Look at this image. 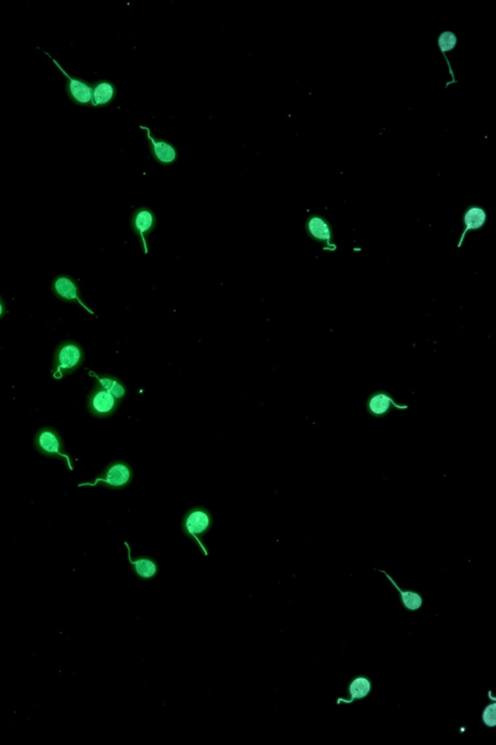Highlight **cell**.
I'll return each mask as SVG.
<instances>
[{"label": "cell", "mask_w": 496, "mask_h": 745, "mask_svg": "<svg viewBox=\"0 0 496 745\" xmlns=\"http://www.w3.org/2000/svg\"><path fill=\"white\" fill-rule=\"evenodd\" d=\"M306 230L311 239L324 244L323 250L337 251V244L332 243V229L327 218L320 215L309 216L306 220Z\"/></svg>", "instance_id": "52a82bcc"}, {"label": "cell", "mask_w": 496, "mask_h": 745, "mask_svg": "<svg viewBox=\"0 0 496 745\" xmlns=\"http://www.w3.org/2000/svg\"><path fill=\"white\" fill-rule=\"evenodd\" d=\"M213 525L211 512L204 507H195L185 514L181 523V529L186 537L194 540L201 547L203 553L208 555V551L203 544L202 539Z\"/></svg>", "instance_id": "7a4b0ae2"}, {"label": "cell", "mask_w": 496, "mask_h": 745, "mask_svg": "<svg viewBox=\"0 0 496 745\" xmlns=\"http://www.w3.org/2000/svg\"><path fill=\"white\" fill-rule=\"evenodd\" d=\"M143 129H146L148 131V138L151 140L153 146V151H155V157L159 162L163 163H171L176 160L177 153L174 151L173 147L166 142L155 141V138L151 135V130L148 128L141 127Z\"/></svg>", "instance_id": "e0dca14e"}, {"label": "cell", "mask_w": 496, "mask_h": 745, "mask_svg": "<svg viewBox=\"0 0 496 745\" xmlns=\"http://www.w3.org/2000/svg\"><path fill=\"white\" fill-rule=\"evenodd\" d=\"M486 220H488V216H486V212L484 207L480 206V205H470V206H468L462 215L463 230L460 241H458V249L462 248L468 232L472 231V230L476 231V230L481 229V228L485 227Z\"/></svg>", "instance_id": "9c48e42d"}, {"label": "cell", "mask_w": 496, "mask_h": 745, "mask_svg": "<svg viewBox=\"0 0 496 745\" xmlns=\"http://www.w3.org/2000/svg\"><path fill=\"white\" fill-rule=\"evenodd\" d=\"M458 35L452 30H445L437 37V45H439L440 53H442L445 58L447 65H448L449 73L452 77V81L450 83L447 84V87L452 84L456 83L455 74H454L453 67H452L450 60L447 57L446 53L451 52L456 48V44H458Z\"/></svg>", "instance_id": "9a60e30c"}, {"label": "cell", "mask_w": 496, "mask_h": 745, "mask_svg": "<svg viewBox=\"0 0 496 745\" xmlns=\"http://www.w3.org/2000/svg\"><path fill=\"white\" fill-rule=\"evenodd\" d=\"M118 405L120 400L99 386H96L88 397V409L97 418H108L115 413Z\"/></svg>", "instance_id": "8992f818"}, {"label": "cell", "mask_w": 496, "mask_h": 745, "mask_svg": "<svg viewBox=\"0 0 496 745\" xmlns=\"http://www.w3.org/2000/svg\"><path fill=\"white\" fill-rule=\"evenodd\" d=\"M83 361V351L76 342L66 341L60 344L53 358V378L62 379L75 371Z\"/></svg>", "instance_id": "6da1fadb"}, {"label": "cell", "mask_w": 496, "mask_h": 745, "mask_svg": "<svg viewBox=\"0 0 496 745\" xmlns=\"http://www.w3.org/2000/svg\"><path fill=\"white\" fill-rule=\"evenodd\" d=\"M377 570V572L383 574L384 576H385L387 579L390 581L391 583L393 584V588L397 589L398 593H400V601H402V605H404L405 609H408V611H415L421 609V605H423V597H421L420 593L417 592V591L402 590V589L400 588V586H398V584L397 583V582H395V579H393V577L388 574V572H385V570Z\"/></svg>", "instance_id": "5bb4252c"}, {"label": "cell", "mask_w": 496, "mask_h": 745, "mask_svg": "<svg viewBox=\"0 0 496 745\" xmlns=\"http://www.w3.org/2000/svg\"><path fill=\"white\" fill-rule=\"evenodd\" d=\"M372 683L369 677L365 675H358L354 677L348 686V697L337 698V704H352L355 700H363L367 698L371 692Z\"/></svg>", "instance_id": "7c38bea8"}, {"label": "cell", "mask_w": 496, "mask_h": 745, "mask_svg": "<svg viewBox=\"0 0 496 745\" xmlns=\"http://www.w3.org/2000/svg\"><path fill=\"white\" fill-rule=\"evenodd\" d=\"M53 290L57 294V296L62 298V300L78 302L83 308L87 309V311L92 313L81 301L80 295H79L78 286L71 278L66 276L57 277L53 281Z\"/></svg>", "instance_id": "4fadbf2b"}, {"label": "cell", "mask_w": 496, "mask_h": 745, "mask_svg": "<svg viewBox=\"0 0 496 745\" xmlns=\"http://www.w3.org/2000/svg\"><path fill=\"white\" fill-rule=\"evenodd\" d=\"M35 448L39 453L50 458H64L71 468V459L64 451V442L57 430L52 427L41 428L36 433Z\"/></svg>", "instance_id": "277c9868"}, {"label": "cell", "mask_w": 496, "mask_h": 745, "mask_svg": "<svg viewBox=\"0 0 496 745\" xmlns=\"http://www.w3.org/2000/svg\"><path fill=\"white\" fill-rule=\"evenodd\" d=\"M115 95V88L108 81H99L92 88V106H102L109 103Z\"/></svg>", "instance_id": "ac0fdd59"}, {"label": "cell", "mask_w": 496, "mask_h": 745, "mask_svg": "<svg viewBox=\"0 0 496 745\" xmlns=\"http://www.w3.org/2000/svg\"><path fill=\"white\" fill-rule=\"evenodd\" d=\"M482 720L484 725L488 728L495 727L496 725V703L493 702L486 705L482 712Z\"/></svg>", "instance_id": "d6986e66"}, {"label": "cell", "mask_w": 496, "mask_h": 745, "mask_svg": "<svg viewBox=\"0 0 496 745\" xmlns=\"http://www.w3.org/2000/svg\"><path fill=\"white\" fill-rule=\"evenodd\" d=\"M90 375L96 379L97 386L110 392L112 395L115 396L116 399L122 400L127 395V388H125V384L115 377L108 376V375L97 376V375L92 374V372H90Z\"/></svg>", "instance_id": "2e32d148"}, {"label": "cell", "mask_w": 496, "mask_h": 745, "mask_svg": "<svg viewBox=\"0 0 496 745\" xmlns=\"http://www.w3.org/2000/svg\"><path fill=\"white\" fill-rule=\"evenodd\" d=\"M133 472L131 467L125 462L111 463L101 476L97 477L93 483H83L81 485H97L102 484L110 489H120L125 488L132 481Z\"/></svg>", "instance_id": "5b68a950"}, {"label": "cell", "mask_w": 496, "mask_h": 745, "mask_svg": "<svg viewBox=\"0 0 496 745\" xmlns=\"http://www.w3.org/2000/svg\"><path fill=\"white\" fill-rule=\"evenodd\" d=\"M134 231L139 235L144 253H148V244H146V236L150 234L155 225V214L148 209H140L135 213L132 221Z\"/></svg>", "instance_id": "8fae6325"}, {"label": "cell", "mask_w": 496, "mask_h": 745, "mask_svg": "<svg viewBox=\"0 0 496 745\" xmlns=\"http://www.w3.org/2000/svg\"><path fill=\"white\" fill-rule=\"evenodd\" d=\"M125 544L127 547L128 561L131 564V569L135 576L141 581H144L155 579L156 574H158V570H159L157 563L153 558L148 557H137L135 558L136 560H133L129 544L127 542H125Z\"/></svg>", "instance_id": "30bf717a"}, {"label": "cell", "mask_w": 496, "mask_h": 745, "mask_svg": "<svg viewBox=\"0 0 496 745\" xmlns=\"http://www.w3.org/2000/svg\"><path fill=\"white\" fill-rule=\"evenodd\" d=\"M43 52L51 58L53 64L57 66L58 71L65 77V81H65V90H66L69 99L71 100L73 103L80 105V106H87V105L92 103V86H90L87 81L83 80V79L72 76L52 55H50V53L46 52V51H43Z\"/></svg>", "instance_id": "3957f363"}, {"label": "cell", "mask_w": 496, "mask_h": 745, "mask_svg": "<svg viewBox=\"0 0 496 745\" xmlns=\"http://www.w3.org/2000/svg\"><path fill=\"white\" fill-rule=\"evenodd\" d=\"M4 313H5V305H4L3 301H2L1 298H0V318L3 316Z\"/></svg>", "instance_id": "ffe728a7"}, {"label": "cell", "mask_w": 496, "mask_h": 745, "mask_svg": "<svg viewBox=\"0 0 496 745\" xmlns=\"http://www.w3.org/2000/svg\"><path fill=\"white\" fill-rule=\"evenodd\" d=\"M367 409L374 418H383L393 409H406L408 406L398 404L386 391H377L367 399Z\"/></svg>", "instance_id": "ba28073f"}]
</instances>
